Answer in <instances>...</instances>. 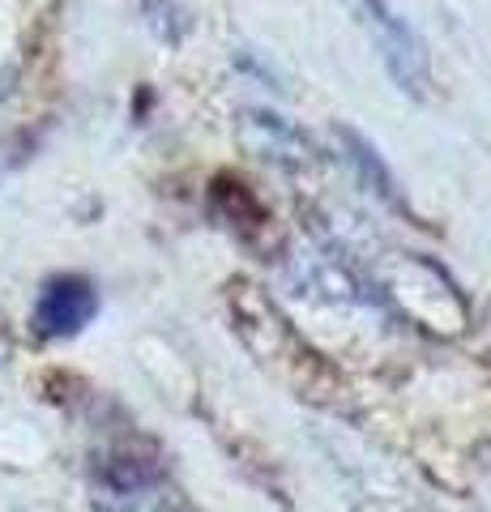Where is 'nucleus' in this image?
<instances>
[{"label": "nucleus", "mask_w": 491, "mask_h": 512, "mask_svg": "<svg viewBox=\"0 0 491 512\" xmlns=\"http://www.w3.org/2000/svg\"><path fill=\"white\" fill-rule=\"evenodd\" d=\"M94 312H99L94 282L77 274H60L43 286V295L35 303V329L43 338H73V333H82L90 325Z\"/></svg>", "instance_id": "obj_1"}]
</instances>
